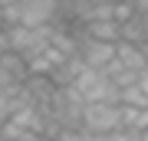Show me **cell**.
Segmentation results:
<instances>
[{"mask_svg":"<svg viewBox=\"0 0 148 141\" xmlns=\"http://www.w3.org/2000/svg\"><path fill=\"white\" fill-rule=\"evenodd\" d=\"M86 26V36L92 40H106V43H119V23L115 20H92V23H82Z\"/></svg>","mask_w":148,"mask_h":141,"instance_id":"6","label":"cell"},{"mask_svg":"<svg viewBox=\"0 0 148 141\" xmlns=\"http://www.w3.org/2000/svg\"><path fill=\"white\" fill-rule=\"evenodd\" d=\"M56 141H106V135H92L86 128H63L56 135Z\"/></svg>","mask_w":148,"mask_h":141,"instance_id":"8","label":"cell"},{"mask_svg":"<svg viewBox=\"0 0 148 141\" xmlns=\"http://www.w3.org/2000/svg\"><path fill=\"white\" fill-rule=\"evenodd\" d=\"M125 125V112L119 102H89L82 108V128L92 135H112Z\"/></svg>","mask_w":148,"mask_h":141,"instance_id":"3","label":"cell"},{"mask_svg":"<svg viewBox=\"0 0 148 141\" xmlns=\"http://www.w3.org/2000/svg\"><path fill=\"white\" fill-rule=\"evenodd\" d=\"M73 89L86 99V105L89 102H119V95H122V89L106 69H82V76L73 82Z\"/></svg>","mask_w":148,"mask_h":141,"instance_id":"2","label":"cell"},{"mask_svg":"<svg viewBox=\"0 0 148 141\" xmlns=\"http://www.w3.org/2000/svg\"><path fill=\"white\" fill-rule=\"evenodd\" d=\"M76 56L86 63V69H109V63L115 59V43L82 36V43L76 46Z\"/></svg>","mask_w":148,"mask_h":141,"instance_id":"4","label":"cell"},{"mask_svg":"<svg viewBox=\"0 0 148 141\" xmlns=\"http://www.w3.org/2000/svg\"><path fill=\"white\" fill-rule=\"evenodd\" d=\"M53 33H56L53 23H49V26H23V23H13V26H7V46H10L13 52H20L23 59H30L33 52L46 49L49 43H53Z\"/></svg>","mask_w":148,"mask_h":141,"instance_id":"1","label":"cell"},{"mask_svg":"<svg viewBox=\"0 0 148 141\" xmlns=\"http://www.w3.org/2000/svg\"><path fill=\"white\" fill-rule=\"evenodd\" d=\"M135 7H138L142 13H148V0H135Z\"/></svg>","mask_w":148,"mask_h":141,"instance_id":"13","label":"cell"},{"mask_svg":"<svg viewBox=\"0 0 148 141\" xmlns=\"http://www.w3.org/2000/svg\"><path fill=\"white\" fill-rule=\"evenodd\" d=\"M13 108H16V92H3L0 89V128L13 118Z\"/></svg>","mask_w":148,"mask_h":141,"instance_id":"9","label":"cell"},{"mask_svg":"<svg viewBox=\"0 0 148 141\" xmlns=\"http://www.w3.org/2000/svg\"><path fill=\"white\" fill-rule=\"evenodd\" d=\"M115 59H119V63L128 69V72H135V76L148 69L142 46H138V43H128V40H119V43H115Z\"/></svg>","mask_w":148,"mask_h":141,"instance_id":"5","label":"cell"},{"mask_svg":"<svg viewBox=\"0 0 148 141\" xmlns=\"http://www.w3.org/2000/svg\"><path fill=\"white\" fill-rule=\"evenodd\" d=\"M142 52H145V63H148V40L142 43Z\"/></svg>","mask_w":148,"mask_h":141,"instance_id":"15","label":"cell"},{"mask_svg":"<svg viewBox=\"0 0 148 141\" xmlns=\"http://www.w3.org/2000/svg\"><path fill=\"white\" fill-rule=\"evenodd\" d=\"M142 16H145V33H148V13H142Z\"/></svg>","mask_w":148,"mask_h":141,"instance_id":"17","label":"cell"},{"mask_svg":"<svg viewBox=\"0 0 148 141\" xmlns=\"http://www.w3.org/2000/svg\"><path fill=\"white\" fill-rule=\"evenodd\" d=\"M106 141H142V131H138V128H125V125H122V128H115V131H112V135H106Z\"/></svg>","mask_w":148,"mask_h":141,"instance_id":"10","label":"cell"},{"mask_svg":"<svg viewBox=\"0 0 148 141\" xmlns=\"http://www.w3.org/2000/svg\"><path fill=\"white\" fill-rule=\"evenodd\" d=\"M135 13H138V7H135V3H115V7H112V20H115V23L132 20Z\"/></svg>","mask_w":148,"mask_h":141,"instance_id":"11","label":"cell"},{"mask_svg":"<svg viewBox=\"0 0 148 141\" xmlns=\"http://www.w3.org/2000/svg\"><path fill=\"white\" fill-rule=\"evenodd\" d=\"M112 3H135V0H112Z\"/></svg>","mask_w":148,"mask_h":141,"instance_id":"16","label":"cell"},{"mask_svg":"<svg viewBox=\"0 0 148 141\" xmlns=\"http://www.w3.org/2000/svg\"><path fill=\"white\" fill-rule=\"evenodd\" d=\"M119 33H122L119 40H128V43H138V46H142V43L148 40V33H145V16H142V10H138V13L132 16V20L119 23Z\"/></svg>","mask_w":148,"mask_h":141,"instance_id":"7","label":"cell"},{"mask_svg":"<svg viewBox=\"0 0 148 141\" xmlns=\"http://www.w3.org/2000/svg\"><path fill=\"white\" fill-rule=\"evenodd\" d=\"M135 85H138V89L145 92V99H148V69H145V72H138V79H135Z\"/></svg>","mask_w":148,"mask_h":141,"instance_id":"12","label":"cell"},{"mask_svg":"<svg viewBox=\"0 0 148 141\" xmlns=\"http://www.w3.org/2000/svg\"><path fill=\"white\" fill-rule=\"evenodd\" d=\"M16 3H23V0H0V7H16Z\"/></svg>","mask_w":148,"mask_h":141,"instance_id":"14","label":"cell"}]
</instances>
